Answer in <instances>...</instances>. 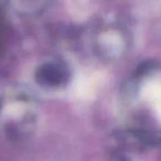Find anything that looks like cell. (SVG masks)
<instances>
[{
  "instance_id": "obj_1",
  "label": "cell",
  "mask_w": 161,
  "mask_h": 161,
  "mask_svg": "<svg viewBox=\"0 0 161 161\" xmlns=\"http://www.w3.org/2000/svg\"><path fill=\"white\" fill-rule=\"evenodd\" d=\"M124 32L119 29H111L106 31L100 37V44L105 48V51L112 54H121L126 46V40Z\"/></svg>"
},
{
  "instance_id": "obj_2",
  "label": "cell",
  "mask_w": 161,
  "mask_h": 161,
  "mask_svg": "<svg viewBox=\"0 0 161 161\" xmlns=\"http://www.w3.org/2000/svg\"><path fill=\"white\" fill-rule=\"evenodd\" d=\"M145 97L151 102L157 117L161 121V81H149L145 87Z\"/></svg>"
}]
</instances>
